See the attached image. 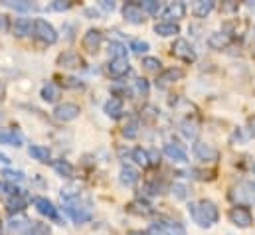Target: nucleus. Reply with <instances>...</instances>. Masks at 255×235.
<instances>
[{
  "instance_id": "1",
  "label": "nucleus",
  "mask_w": 255,
  "mask_h": 235,
  "mask_svg": "<svg viewBox=\"0 0 255 235\" xmlns=\"http://www.w3.org/2000/svg\"><path fill=\"white\" fill-rule=\"evenodd\" d=\"M188 214L194 220V224H198L200 228H212L214 224H218L220 220V212L218 206L210 200H198V202H190L188 206Z\"/></svg>"
},
{
  "instance_id": "2",
  "label": "nucleus",
  "mask_w": 255,
  "mask_h": 235,
  "mask_svg": "<svg viewBox=\"0 0 255 235\" xmlns=\"http://www.w3.org/2000/svg\"><path fill=\"white\" fill-rule=\"evenodd\" d=\"M230 200L242 208L246 206H255V184L252 182H242L230 192Z\"/></svg>"
},
{
  "instance_id": "3",
  "label": "nucleus",
  "mask_w": 255,
  "mask_h": 235,
  "mask_svg": "<svg viewBox=\"0 0 255 235\" xmlns=\"http://www.w3.org/2000/svg\"><path fill=\"white\" fill-rule=\"evenodd\" d=\"M65 212H67V216H69L75 224H85V222H89V220L93 218L91 206H89V204H81L79 198L65 202Z\"/></svg>"
},
{
  "instance_id": "4",
  "label": "nucleus",
  "mask_w": 255,
  "mask_h": 235,
  "mask_svg": "<svg viewBox=\"0 0 255 235\" xmlns=\"http://www.w3.org/2000/svg\"><path fill=\"white\" fill-rule=\"evenodd\" d=\"M32 30H34V38L36 40H40L42 44H56L58 42V32H56V28L52 26V24H48L46 20H42V18H38L34 24H32Z\"/></svg>"
},
{
  "instance_id": "5",
  "label": "nucleus",
  "mask_w": 255,
  "mask_h": 235,
  "mask_svg": "<svg viewBox=\"0 0 255 235\" xmlns=\"http://www.w3.org/2000/svg\"><path fill=\"white\" fill-rule=\"evenodd\" d=\"M230 222L238 228H252L254 226V216L248 208H242V206H236L230 210Z\"/></svg>"
},
{
  "instance_id": "6",
  "label": "nucleus",
  "mask_w": 255,
  "mask_h": 235,
  "mask_svg": "<svg viewBox=\"0 0 255 235\" xmlns=\"http://www.w3.org/2000/svg\"><path fill=\"white\" fill-rule=\"evenodd\" d=\"M182 77H184V71H182L180 67H168V69H164V71L158 73V77H156V87H158V89H166V87H170L172 83L180 81Z\"/></svg>"
},
{
  "instance_id": "7",
  "label": "nucleus",
  "mask_w": 255,
  "mask_h": 235,
  "mask_svg": "<svg viewBox=\"0 0 255 235\" xmlns=\"http://www.w3.org/2000/svg\"><path fill=\"white\" fill-rule=\"evenodd\" d=\"M172 56L178 59H182V61H196V52H194V48H192L190 44L186 42V40H182V38H178L174 44H172Z\"/></svg>"
},
{
  "instance_id": "8",
  "label": "nucleus",
  "mask_w": 255,
  "mask_h": 235,
  "mask_svg": "<svg viewBox=\"0 0 255 235\" xmlns=\"http://www.w3.org/2000/svg\"><path fill=\"white\" fill-rule=\"evenodd\" d=\"M101 42H103V34L99 30H87L81 40V46L87 54H97L101 48Z\"/></svg>"
},
{
  "instance_id": "9",
  "label": "nucleus",
  "mask_w": 255,
  "mask_h": 235,
  "mask_svg": "<svg viewBox=\"0 0 255 235\" xmlns=\"http://www.w3.org/2000/svg\"><path fill=\"white\" fill-rule=\"evenodd\" d=\"M79 113H81V109H79V105H75V103H60V105L54 109V117L58 118V120H62V122H69V120L77 118Z\"/></svg>"
},
{
  "instance_id": "10",
  "label": "nucleus",
  "mask_w": 255,
  "mask_h": 235,
  "mask_svg": "<svg viewBox=\"0 0 255 235\" xmlns=\"http://www.w3.org/2000/svg\"><path fill=\"white\" fill-rule=\"evenodd\" d=\"M194 154L202 162H216L220 158V152L212 144H206V142H196L194 144Z\"/></svg>"
},
{
  "instance_id": "11",
  "label": "nucleus",
  "mask_w": 255,
  "mask_h": 235,
  "mask_svg": "<svg viewBox=\"0 0 255 235\" xmlns=\"http://www.w3.org/2000/svg\"><path fill=\"white\" fill-rule=\"evenodd\" d=\"M34 206H36V210H38L42 216H46V218H50V220H54V222H60L58 208H56L48 198H36V200H34Z\"/></svg>"
},
{
  "instance_id": "12",
  "label": "nucleus",
  "mask_w": 255,
  "mask_h": 235,
  "mask_svg": "<svg viewBox=\"0 0 255 235\" xmlns=\"http://www.w3.org/2000/svg\"><path fill=\"white\" fill-rule=\"evenodd\" d=\"M184 14H186V6H184V2H172L170 6H166V10H164V20L168 22V24H176V20H180V18H184Z\"/></svg>"
},
{
  "instance_id": "13",
  "label": "nucleus",
  "mask_w": 255,
  "mask_h": 235,
  "mask_svg": "<svg viewBox=\"0 0 255 235\" xmlns=\"http://www.w3.org/2000/svg\"><path fill=\"white\" fill-rule=\"evenodd\" d=\"M123 16L130 24H142L144 22V12L140 10V6L136 2H130V4L123 6Z\"/></svg>"
},
{
  "instance_id": "14",
  "label": "nucleus",
  "mask_w": 255,
  "mask_h": 235,
  "mask_svg": "<svg viewBox=\"0 0 255 235\" xmlns=\"http://www.w3.org/2000/svg\"><path fill=\"white\" fill-rule=\"evenodd\" d=\"M58 65L65 67V69H79V67H83V58L75 52H65L58 58Z\"/></svg>"
},
{
  "instance_id": "15",
  "label": "nucleus",
  "mask_w": 255,
  "mask_h": 235,
  "mask_svg": "<svg viewBox=\"0 0 255 235\" xmlns=\"http://www.w3.org/2000/svg\"><path fill=\"white\" fill-rule=\"evenodd\" d=\"M232 44V36L228 32H214L210 38H208V46L212 50H224Z\"/></svg>"
},
{
  "instance_id": "16",
  "label": "nucleus",
  "mask_w": 255,
  "mask_h": 235,
  "mask_svg": "<svg viewBox=\"0 0 255 235\" xmlns=\"http://www.w3.org/2000/svg\"><path fill=\"white\" fill-rule=\"evenodd\" d=\"M22 142H24V136H22V132H18V130H0V144H10V146H22Z\"/></svg>"
},
{
  "instance_id": "17",
  "label": "nucleus",
  "mask_w": 255,
  "mask_h": 235,
  "mask_svg": "<svg viewBox=\"0 0 255 235\" xmlns=\"http://www.w3.org/2000/svg\"><path fill=\"white\" fill-rule=\"evenodd\" d=\"M107 69L111 77H123L130 71V65H128V59H111Z\"/></svg>"
},
{
  "instance_id": "18",
  "label": "nucleus",
  "mask_w": 255,
  "mask_h": 235,
  "mask_svg": "<svg viewBox=\"0 0 255 235\" xmlns=\"http://www.w3.org/2000/svg\"><path fill=\"white\" fill-rule=\"evenodd\" d=\"M164 154H166L170 160H174V162H186V160H188V156H186L184 148H180V146H178V144H174V142L164 144Z\"/></svg>"
},
{
  "instance_id": "19",
  "label": "nucleus",
  "mask_w": 255,
  "mask_h": 235,
  "mask_svg": "<svg viewBox=\"0 0 255 235\" xmlns=\"http://www.w3.org/2000/svg\"><path fill=\"white\" fill-rule=\"evenodd\" d=\"M103 111H105V115H107V117L119 118L121 115H123V101H121L119 97H111V99L105 103Z\"/></svg>"
},
{
  "instance_id": "20",
  "label": "nucleus",
  "mask_w": 255,
  "mask_h": 235,
  "mask_svg": "<svg viewBox=\"0 0 255 235\" xmlns=\"http://www.w3.org/2000/svg\"><path fill=\"white\" fill-rule=\"evenodd\" d=\"M62 97V89L56 85V83H46L42 87V99L46 103H56L58 99Z\"/></svg>"
},
{
  "instance_id": "21",
  "label": "nucleus",
  "mask_w": 255,
  "mask_h": 235,
  "mask_svg": "<svg viewBox=\"0 0 255 235\" xmlns=\"http://www.w3.org/2000/svg\"><path fill=\"white\" fill-rule=\"evenodd\" d=\"M12 32H14V36L24 38V36H28L32 32V22L28 18H16L14 24H12Z\"/></svg>"
},
{
  "instance_id": "22",
  "label": "nucleus",
  "mask_w": 255,
  "mask_h": 235,
  "mask_svg": "<svg viewBox=\"0 0 255 235\" xmlns=\"http://www.w3.org/2000/svg\"><path fill=\"white\" fill-rule=\"evenodd\" d=\"M214 6H216L214 0H198V2L194 4L192 12H194V16H198V18H206V16L214 10Z\"/></svg>"
},
{
  "instance_id": "23",
  "label": "nucleus",
  "mask_w": 255,
  "mask_h": 235,
  "mask_svg": "<svg viewBox=\"0 0 255 235\" xmlns=\"http://www.w3.org/2000/svg\"><path fill=\"white\" fill-rule=\"evenodd\" d=\"M26 206H28V200L20 194V196H12L8 202H6V210L10 212V214H18V212H24L26 210Z\"/></svg>"
},
{
  "instance_id": "24",
  "label": "nucleus",
  "mask_w": 255,
  "mask_h": 235,
  "mask_svg": "<svg viewBox=\"0 0 255 235\" xmlns=\"http://www.w3.org/2000/svg\"><path fill=\"white\" fill-rule=\"evenodd\" d=\"M8 228H10L12 232H16V234L28 235L30 230H32V222H28V220H24V218H14V220H10Z\"/></svg>"
},
{
  "instance_id": "25",
  "label": "nucleus",
  "mask_w": 255,
  "mask_h": 235,
  "mask_svg": "<svg viewBox=\"0 0 255 235\" xmlns=\"http://www.w3.org/2000/svg\"><path fill=\"white\" fill-rule=\"evenodd\" d=\"M138 172L134 170V168H130V166H123L121 168V174H119V180H121V184L123 186H134L136 182H138Z\"/></svg>"
},
{
  "instance_id": "26",
  "label": "nucleus",
  "mask_w": 255,
  "mask_h": 235,
  "mask_svg": "<svg viewBox=\"0 0 255 235\" xmlns=\"http://www.w3.org/2000/svg\"><path fill=\"white\" fill-rule=\"evenodd\" d=\"M154 32H156L158 36H162V38H166V36H176V34L180 32V28H178V24H168V22H158V24L154 26Z\"/></svg>"
},
{
  "instance_id": "27",
  "label": "nucleus",
  "mask_w": 255,
  "mask_h": 235,
  "mask_svg": "<svg viewBox=\"0 0 255 235\" xmlns=\"http://www.w3.org/2000/svg\"><path fill=\"white\" fill-rule=\"evenodd\" d=\"M127 212H130V214H136V216H150V214H152V208H150L146 202L136 200V202H130V204H128Z\"/></svg>"
},
{
  "instance_id": "28",
  "label": "nucleus",
  "mask_w": 255,
  "mask_h": 235,
  "mask_svg": "<svg viewBox=\"0 0 255 235\" xmlns=\"http://www.w3.org/2000/svg\"><path fill=\"white\" fill-rule=\"evenodd\" d=\"M30 156L34 158V160H38V162H50V150L46 148V146H38V144H34V146H30Z\"/></svg>"
},
{
  "instance_id": "29",
  "label": "nucleus",
  "mask_w": 255,
  "mask_h": 235,
  "mask_svg": "<svg viewBox=\"0 0 255 235\" xmlns=\"http://www.w3.org/2000/svg\"><path fill=\"white\" fill-rule=\"evenodd\" d=\"M132 160L138 166H142V168H148L150 166V156H148V150H144V148H134L132 150Z\"/></svg>"
},
{
  "instance_id": "30",
  "label": "nucleus",
  "mask_w": 255,
  "mask_h": 235,
  "mask_svg": "<svg viewBox=\"0 0 255 235\" xmlns=\"http://www.w3.org/2000/svg\"><path fill=\"white\" fill-rule=\"evenodd\" d=\"M54 170L64 178H73V166L67 162V160H54Z\"/></svg>"
},
{
  "instance_id": "31",
  "label": "nucleus",
  "mask_w": 255,
  "mask_h": 235,
  "mask_svg": "<svg viewBox=\"0 0 255 235\" xmlns=\"http://www.w3.org/2000/svg\"><path fill=\"white\" fill-rule=\"evenodd\" d=\"M109 54L113 59H127V48L121 42H111L109 44Z\"/></svg>"
},
{
  "instance_id": "32",
  "label": "nucleus",
  "mask_w": 255,
  "mask_h": 235,
  "mask_svg": "<svg viewBox=\"0 0 255 235\" xmlns=\"http://www.w3.org/2000/svg\"><path fill=\"white\" fill-rule=\"evenodd\" d=\"M148 91H150V85H148V81H146L144 77L134 79V93H136L138 97H146Z\"/></svg>"
},
{
  "instance_id": "33",
  "label": "nucleus",
  "mask_w": 255,
  "mask_h": 235,
  "mask_svg": "<svg viewBox=\"0 0 255 235\" xmlns=\"http://www.w3.org/2000/svg\"><path fill=\"white\" fill-rule=\"evenodd\" d=\"M182 134H184L186 138H196V134H198V122L186 118V120L182 122Z\"/></svg>"
},
{
  "instance_id": "34",
  "label": "nucleus",
  "mask_w": 255,
  "mask_h": 235,
  "mask_svg": "<svg viewBox=\"0 0 255 235\" xmlns=\"http://www.w3.org/2000/svg\"><path fill=\"white\" fill-rule=\"evenodd\" d=\"M2 4H4V6H10V8H14V10H20V12L32 10V2H26V0H4Z\"/></svg>"
},
{
  "instance_id": "35",
  "label": "nucleus",
  "mask_w": 255,
  "mask_h": 235,
  "mask_svg": "<svg viewBox=\"0 0 255 235\" xmlns=\"http://www.w3.org/2000/svg\"><path fill=\"white\" fill-rule=\"evenodd\" d=\"M138 6L142 12H148V14H156L160 10V2H156V0H142Z\"/></svg>"
},
{
  "instance_id": "36",
  "label": "nucleus",
  "mask_w": 255,
  "mask_h": 235,
  "mask_svg": "<svg viewBox=\"0 0 255 235\" xmlns=\"http://www.w3.org/2000/svg\"><path fill=\"white\" fill-rule=\"evenodd\" d=\"M172 196L176 198V200H186L188 198V188L184 186V184H180V182H176V184H172Z\"/></svg>"
},
{
  "instance_id": "37",
  "label": "nucleus",
  "mask_w": 255,
  "mask_h": 235,
  "mask_svg": "<svg viewBox=\"0 0 255 235\" xmlns=\"http://www.w3.org/2000/svg\"><path fill=\"white\" fill-rule=\"evenodd\" d=\"M121 132H123V136H125V138H134V136L138 134V124H136L134 120H130V122H127V124L123 126V130H121Z\"/></svg>"
},
{
  "instance_id": "38",
  "label": "nucleus",
  "mask_w": 255,
  "mask_h": 235,
  "mask_svg": "<svg viewBox=\"0 0 255 235\" xmlns=\"http://www.w3.org/2000/svg\"><path fill=\"white\" fill-rule=\"evenodd\" d=\"M160 59L158 58H144L142 59V67L146 69V71H158L160 69Z\"/></svg>"
},
{
  "instance_id": "39",
  "label": "nucleus",
  "mask_w": 255,
  "mask_h": 235,
  "mask_svg": "<svg viewBox=\"0 0 255 235\" xmlns=\"http://www.w3.org/2000/svg\"><path fill=\"white\" fill-rule=\"evenodd\" d=\"M28 235H52V232L48 230V226L38 224V222H32V230H30Z\"/></svg>"
},
{
  "instance_id": "40",
  "label": "nucleus",
  "mask_w": 255,
  "mask_h": 235,
  "mask_svg": "<svg viewBox=\"0 0 255 235\" xmlns=\"http://www.w3.org/2000/svg\"><path fill=\"white\" fill-rule=\"evenodd\" d=\"M2 176L6 178L10 184H16V182H20V180L24 178V174H22L20 170H8V168H6V170L2 172Z\"/></svg>"
},
{
  "instance_id": "41",
  "label": "nucleus",
  "mask_w": 255,
  "mask_h": 235,
  "mask_svg": "<svg viewBox=\"0 0 255 235\" xmlns=\"http://www.w3.org/2000/svg\"><path fill=\"white\" fill-rule=\"evenodd\" d=\"M130 50H132L134 54H144V52L148 50V44L142 42V40H132V42H130Z\"/></svg>"
},
{
  "instance_id": "42",
  "label": "nucleus",
  "mask_w": 255,
  "mask_h": 235,
  "mask_svg": "<svg viewBox=\"0 0 255 235\" xmlns=\"http://www.w3.org/2000/svg\"><path fill=\"white\" fill-rule=\"evenodd\" d=\"M0 190H4V192L10 196V198H12V196H20V194H22V190H20L16 184H10V182L2 184V186H0Z\"/></svg>"
},
{
  "instance_id": "43",
  "label": "nucleus",
  "mask_w": 255,
  "mask_h": 235,
  "mask_svg": "<svg viewBox=\"0 0 255 235\" xmlns=\"http://www.w3.org/2000/svg\"><path fill=\"white\" fill-rule=\"evenodd\" d=\"M166 235H186V230L182 224H170L166 226Z\"/></svg>"
},
{
  "instance_id": "44",
  "label": "nucleus",
  "mask_w": 255,
  "mask_h": 235,
  "mask_svg": "<svg viewBox=\"0 0 255 235\" xmlns=\"http://www.w3.org/2000/svg\"><path fill=\"white\" fill-rule=\"evenodd\" d=\"M73 4L69 2V0H54L52 2V8L56 10V12H65V10H69Z\"/></svg>"
},
{
  "instance_id": "45",
  "label": "nucleus",
  "mask_w": 255,
  "mask_h": 235,
  "mask_svg": "<svg viewBox=\"0 0 255 235\" xmlns=\"http://www.w3.org/2000/svg\"><path fill=\"white\" fill-rule=\"evenodd\" d=\"M146 235H166V226H162V224H152V226L148 228Z\"/></svg>"
},
{
  "instance_id": "46",
  "label": "nucleus",
  "mask_w": 255,
  "mask_h": 235,
  "mask_svg": "<svg viewBox=\"0 0 255 235\" xmlns=\"http://www.w3.org/2000/svg\"><path fill=\"white\" fill-rule=\"evenodd\" d=\"M222 10H224V12H228V14L238 12V10H240V4H238V2H234V0H228V2H224V4H222Z\"/></svg>"
},
{
  "instance_id": "47",
  "label": "nucleus",
  "mask_w": 255,
  "mask_h": 235,
  "mask_svg": "<svg viewBox=\"0 0 255 235\" xmlns=\"http://www.w3.org/2000/svg\"><path fill=\"white\" fill-rule=\"evenodd\" d=\"M99 6H101L103 10H107V12H113V10H115V2H111V0H101Z\"/></svg>"
},
{
  "instance_id": "48",
  "label": "nucleus",
  "mask_w": 255,
  "mask_h": 235,
  "mask_svg": "<svg viewBox=\"0 0 255 235\" xmlns=\"http://www.w3.org/2000/svg\"><path fill=\"white\" fill-rule=\"evenodd\" d=\"M8 28H10L8 16H0V32H8Z\"/></svg>"
},
{
  "instance_id": "49",
  "label": "nucleus",
  "mask_w": 255,
  "mask_h": 235,
  "mask_svg": "<svg viewBox=\"0 0 255 235\" xmlns=\"http://www.w3.org/2000/svg\"><path fill=\"white\" fill-rule=\"evenodd\" d=\"M4 93H6V89H4V83H0V99H4Z\"/></svg>"
},
{
  "instance_id": "50",
  "label": "nucleus",
  "mask_w": 255,
  "mask_h": 235,
  "mask_svg": "<svg viewBox=\"0 0 255 235\" xmlns=\"http://www.w3.org/2000/svg\"><path fill=\"white\" fill-rule=\"evenodd\" d=\"M0 162H4V164H8L10 160H8V156H4V154H0Z\"/></svg>"
},
{
  "instance_id": "51",
  "label": "nucleus",
  "mask_w": 255,
  "mask_h": 235,
  "mask_svg": "<svg viewBox=\"0 0 255 235\" xmlns=\"http://www.w3.org/2000/svg\"><path fill=\"white\" fill-rule=\"evenodd\" d=\"M127 235H146V234H142V232H128Z\"/></svg>"
},
{
  "instance_id": "52",
  "label": "nucleus",
  "mask_w": 255,
  "mask_h": 235,
  "mask_svg": "<svg viewBox=\"0 0 255 235\" xmlns=\"http://www.w3.org/2000/svg\"><path fill=\"white\" fill-rule=\"evenodd\" d=\"M252 132L255 134V115H254V118H252Z\"/></svg>"
},
{
  "instance_id": "53",
  "label": "nucleus",
  "mask_w": 255,
  "mask_h": 235,
  "mask_svg": "<svg viewBox=\"0 0 255 235\" xmlns=\"http://www.w3.org/2000/svg\"><path fill=\"white\" fill-rule=\"evenodd\" d=\"M252 170H254V174H255V164H254V166H252Z\"/></svg>"
}]
</instances>
